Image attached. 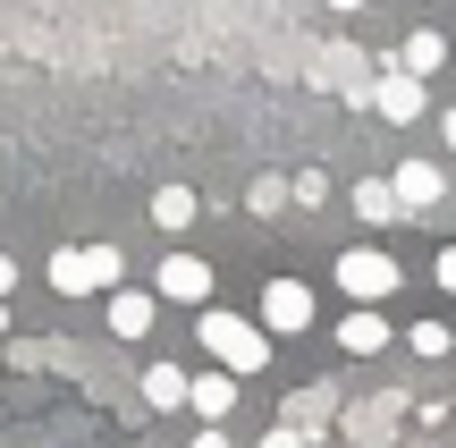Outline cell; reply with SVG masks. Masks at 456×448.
<instances>
[{
	"instance_id": "cell-1",
	"label": "cell",
	"mask_w": 456,
	"mask_h": 448,
	"mask_svg": "<svg viewBox=\"0 0 456 448\" xmlns=\"http://www.w3.org/2000/svg\"><path fill=\"white\" fill-rule=\"evenodd\" d=\"M203 347H212V364H220V372H237V381H245V372L271 364L279 338L262 330V322H237V314H220V305H203Z\"/></svg>"
},
{
	"instance_id": "cell-2",
	"label": "cell",
	"mask_w": 456,
	"mask_h": 448,
	"mask_svg": "<svg viewBox=\"0 0 456 448\" xmlns=\"http://www.w3.org/2000/svg\"><path fill=\"white\" fill-rule=\"evenodd\" d=\"M118 271H127V254H118V246H60V254H51V288H60V297L118 288Z\"/></svg>"
},
{
	"instance_id": "cell-3",
	"label": "cell",
	"mask_w": 456,
	"mask_h": 448,
	"mask_svg": "<svg viewBox=\"0 0 456 448\" xmlns=\"http://www.w3.org/2000/svg\"><path fill=\"white\" fill-rule=\"evenodd\" d=\"M406 389H380V398H355V406H346V415H338V432L346 440H355V448H389L397 432H406Z\"/></svg>"
},
{
	"instance_id": "cell-4",
	"label": "cell",
	"mask_w": 456,
	"mask_h": 448,
	"mask_svg": "<svg viewBox=\"0 0 456 448\" xmlns=\"http://www.w3.org/2000/svg\"><path fill=\"white\" fill-rule=\"evenodd\" d=\"M397 280H406V271H397L380 246H346V254H338V288H346L355 305H380V297H397Z\"/></svg>"
},
{
	"instance_id": "cell-5",
	"label": "cell",
	"mask_w": 456,
	"mask_h": 448,
	"mask_svg": "<svg viewBox=\"0 0 456 448\" xmlns=\"http://www.w3.org/2000/svg\"><path fill=\"white\" fill-rule=\"evenodd\" d=\"M152 297L161 305H212V263H203V254H161Z\"/></svg>"
},
{
	"instance_id": "cell-6",
	"label": "cell",
	"mask_w": 456,
	"mask_h": 448,
	"mask_svg": "<svg viewBox=\"0 0 456 448\" xmlns=\"http://www.w3.org/2000/svg\"><path fill=\"white\" fill-rule=\"evenodd\" d=\"M262 330H271V338L313 330V288L305 280H271V288H262Z\"/></svg>"
},
{
	"instance_id": "cell-7",
	"label": "cell",
	"mask_w": 456,
	"mask_h": 448,
	"mask_svg": "<svg viewBox=\"0 0 456 448\" xmlns=\"http://www.w3.org/2000/svg\"><path fill=\"white\" fill-rule=\"evenodd\" d=\"M372 110L397 118V127L423 118V77H414V68H380V77H372Z\"/></svg>"
},
{
	"instance_id": "cell-8",
	"label": "cell",
	"mask_w": 456,
	"mask_h": 448,
	"mask_svg": "<svg viewBox=\"0 0 456 448\" xmlns=\"http://www.w3.org/2000/svg\"><path fill=\"white\" fill-rule=\"evenodd\" d=\"M279 423H296V432H313V440H322L330 423H338V389H330V381H313V389H296V398L279 406Z\"/></svg>"
},
{
	"instance_id": "cell-9",
	"label": "cell",
	"mask_w": 456,
	"mask_h": 448,
	"mask_svg": "<svg viewBox=\"0 0 456 448\" xmlns=\"http://www.w3.org/2000/svg\"><path fill=\"white\" fill-rule=\"evenodd\" d=\"M346 212H355L363 229H389V220H406V203H397V178H363L355 195H346Z\"/></svg>"
},
{
	"instance_id": "cell-10",
	"label": "cell",
	"mask_w": 456,
	"mask_h": 448,
	"mask_svg": "<svg viewBox=\"0 0 456 448\" xmlns=\"http://www.w3.org/2000/svg\"><path fill=\"white\" fill-rule=\"evenodd\" d=\"M397 203H406V212H431V203H448L440 161H406V169H397Z\"/></svg>"
},
{
	"instance_id": "cell-11",
	"label": "cell",
	"mask_w": 456,
	"mask_h": 448,
	"mask_svg": "<svg viewBox=\"0 0 456 448\" xmlns=\"http://www.w3.org/2000/svg\"><path fill=\"white\" fill-rule=\"evenodd\" d=\"M389 338H397V330L380 322V305H355V314L338 322V347H346V355H380Z\"/></svg>"
},
{
	"instance_id": "cell-12",
	"label": "cell",
	"mask_w": 456,
	"mask_h": 448,
	"mask_svg": "<svg viewBox=\"0 0 456 448\" xmlns=\"http://www.w3.org/2000/svg\"><path fill=\"white\" fill-rule=\"evenodd\" d=\"M152 314H161V297H144V288H118V297H110V338H144Z\"/></svg>"
},
{
	"instance_id": "cell-13",
	"label": "cell",
	"mask_w": 456,
	"mask_h": 448,
	"mask_svg": "<svg viewBox=\"0 0 456 448\" xmlns=\"http://www.w3.org/2000/svg\"><path fill=\"white\" fill-rule=\"evenodd\" d=\"M144 212H152V229H161V237H186V229H195V212H203V203L186 195V186H161V195H152Z\"/></svg>"
},
{
	"instance_id": "cell-14",
	"label": "cell",
	"mask_w": 456,
	"mask_h": 448,
	"mask_svg": "<svg viewBox=\"0 0 456 448\" xmlns=\"http://www.w3.org/2000/svg\"><path fill=\"white\" fill-rule=\"evenodd\" d=\"M186 406H195L203 423H228V415H237V372H203V381H195V398H186Z\"/></svg>"
},
{
	"instance_id": "cell-15",
	"label": "cell",
	"mask_w": 456,
	"mask_h": 448,
	"mask_svg": "<svg viewBox=\"0 0 456 448\" xmlns=\"http://www.w3.org/2000/svg\"><path fill=\"white\" fill-rule=\"evenodd\" d=\"M440 60H448V34H406V51H397V68H414V77H440Z\"/></svg>"
},
{
	"instance_id": "cell-16",
	"label": "cell",
	"mask_w": 456,
	"mask_h": 448,
	"mask_svg": "<svg viewBox=\"0 0 456 448\" xmlns=\"http://www.w3.org/2000/svg\"><path fill=\"white\" fill-rule=\"evenodd\" d=\"M144 398H152V406H186V398H195V381H186L178 364H152V372H144Z\"/></svg>"
},
{
	"instance_id": "cell-17",
	"label": "cell",
	"mask_w": 456,
	"mask_h": 448,
	"mask_svg": "<svg viewBox=\"0 0 456 448\" xmlns=\"http://www.w3.org/2000/svg\"><path fill=\"white\" fill-rule=\"evenodd\" d=\"M406 347H414V355H431V364H440V355L456 347V338H448V322H414V330H406Z\"/></svg>"
},
{
	"instance_id": "cell-18",
	"label": "cell",
	"mask_w": 456,
	"mask_h": 448,
	"mask_svg": "<svg viewBox=\"0 0 456 448\" xmlns=\"http://www.w3.org/2000/svg\"><path fill=\"white\" fill-rule=\"evenodd\" d=\"M296 203V178H254V212L271 220V212H288Z\"/></svg>"
},
{
	"instance_id": "cell-19",
	"label": "cell",
	"mask_w": 456,
	"mask_h": 448,
	"mask_svg": "<svg viewBox=\"0 0 456 448\" xmlns=\"http://www.w3.org/2000/svg\"><path fill=\"white\" fill-rule=\"evenodd\" d=\"M330 195V178H322V169H296V203H305V212H313V203H322Z\"/></svg>"
},
{
	"instance_id": "cell-20",
	"label": "cell",
	"mask_w": 456,
	"mask_h": 448,
	"mask_svg": "<svg viewBox=\"0 0 456 448\" xmlns=\"http://www.w3.org/2000/svg\"><path fill=\"white\" fill-rule=\"evenodd\" d=\"M262 448H313V432H296V423H279V432L262 440Z\"/></svg>"
},
{
	"instance_id": "cell-21",
	"label": "cell",
	"mask_w": 456,
	"mask_h": 448,
	"mask_svg": "<svg viewBox=\"0 0 456 448\" xmlns=\"http://www.w3.org/2000/svg\"><path fill=\"white\" fill-rule=\"evenodd\" d=\"M431 271H440V288L456 297V246H440V263H431Z\"/></svg>"
},
{
	"instance_id": "cell-22",
	"label": "cell",
	"mask_w": 456,
	"mask_h": 448,
	"mask_svg": "<svg viewBox=\"0 0 456 448\" xmlns=\"http://www.w3.org/2000/svg\"><path fill=\"white\" fill-rule=\"evenodd\" d=\"M195 448H237V440H228L220 423H203V432H195Z\"/></svg>"
},
{
	"instance_id": "cell-23",
	"label": "cell",
	"mask_w": 456,
	"mask_h": 448,
	"mask_svg": "<svg viewBox=\"0 0 456 448\" xmlns=\"http://www.w3.org/2000/svg\"><path fill=\"white\" fill-rule=\"evenodd\" d=\"M9 288H17V263H9V254H0V297H9Z\"/></svg>"
},
{
	"instance_id": "cell-24",
	"label": "cell",
	"mask_w": 456,
	"mask_h": 448,
	"mask_svg": "<svg viewBox=\"0 0 456 448\" xmlns=\"http://www.w3.org/2000/svg\"><path fill=\"white\" fill-rule=\"evenodd\" d=\"M440 135H448V144H456V110H448V118H440Z\"/></svg>"
},
{
	"instance_id": "cell-25",
	"label": "cell",
	"mask_w": 456,
	"mask_h": 448,
	"mask_svg": "<svg viewBox=\"0 0 456 448\" xmlns=\"http://www.w3.org/2000/svg\"><path fill=\"white\" fill-rule=\"evenodd\" d=\"M0 338H9V297H0Z\"/></svg>"
},
{
	"instance_id": "cell-26",
	"label": "cell",
	"mask_w": 456,
	"mask_h": 448,
	"mask_svg": "<svg viewBox=\"0 0 456 448\" xmlns=\"http://www.w3.org/2000/svg\"><path fill=\"white\" fill-rule=\"evenodd\" d=\"M330 9H363V0H330Z\"/></svg>"
}]
</instances>
